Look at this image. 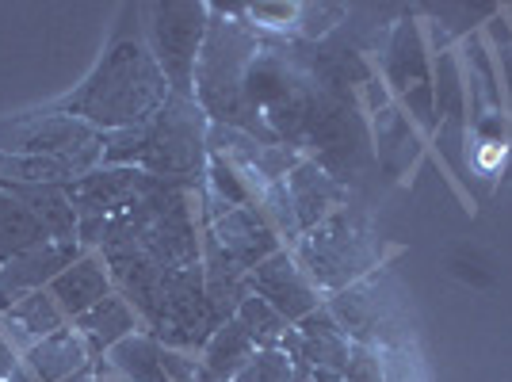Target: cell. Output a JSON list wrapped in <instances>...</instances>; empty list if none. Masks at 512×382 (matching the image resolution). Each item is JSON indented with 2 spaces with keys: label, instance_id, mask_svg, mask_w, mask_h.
I'll return each instance as SVG.
<instances>
[{
  "label": "cell",
  "instance_id": "obj_28",
  "mask_svg": "<svg viewBox=\"0 0 512 382\" xmlns=\"http://www.w3.org/2000/svg\"><path fill=\"white\" fill-rule=\"evenodd\" d=\"M344 382H386L383 375V360L375 348H363V344H352V356H348V367H344Z\"/></svg>",
  "mask_w": 512,
  "mask_h": 382
},
{
  "label": "cell",
  "instance_id": "obj_14",
  "mask_svg": "<svg viewBox=\"0 0 512 382\" xmlns=\"http://www.w3.org/2000/svg\"><path fill=\"white\" fill-rule=\"evenodd\" d=\"M211 153L226 157L245 176V184L253 188L256 203H260V195L268 188L283 184L287 172L302 161L295 149L279 146V142H260V138H249V134L230 127H211Z\"/></svg>",
  "mask_w": 512,
  "mask_h": 382
},
{
  "label": "cell",
  "instance_id": "obj_34",
  "mask_svg": "<svg viewBox=\"0 0 512 382\" xmlns=\"http://www.w3.org/2000/svg\"><path fill=\"white\" fill-rule=\"evenodd\" d=\"M509 191H512V165H509Z\"/></svg>",
  "mask_w": 512,
  "mask_h": 382
},
{
  "label": "cell",
  "instance_id": "obj_17",
  "mask_svg": "<svg viewBox=\"0 0 512 382\" xmlns=\"http://www.w3.org/2000/svg\"><path fill=\"white\" fill-rule=\"evenodd\" d=\"M46 291H50V298L62 306L65 318L77 321L81 314H88L100 298L111 295L115 283H111V272H107L104 256L96 253V249H88V253L81 256V260H73V264H69Z\"/></svg>",
  "mask_w": 512,
  "mask_h": 382
},
{
  "label": "cell",
  "instance_id": "obj_18",
  "mask_svg": "<svg viewBox=\"0 0 512 382\" xmlns=\"http://www.w3.org/2000/svg\"><path fill=\"white\" fill-rule=\"evenodd\" d=\"M199 264H203V287H207V302H211L214 318L226 325L230 318H237L241 302L253 295L249 291V272L207 230H203V260Z\"/></svg>",
  "mask_w": 512,
  "mask_h": 382
},
{
  "label": "cell",
  "instance_id": "obj_2",
  "mask_svg": "<svg viewBox=\"0 0 512 382\" xmlns=\"http://www.w3.org/2000/svg\"><path fill=\"white\" fill-rule=\"evenodd\" d=\"M169 96L172 88L153 58L146 35L138 27L134 31L123 27L104 46L92 73L54 107L96 127L100 134H115V130L146 127L153 115L169 104Z\"/></svg>",
  "mask_w": 512,
  "mask_h": 382
},
{
  "label": "cell",
  "instance_id": "obj_7",
  "mask_svg": "<svg viewBox=\"0 0 512 382\" xmlns=\"http://www.w3.org/2000/svg\"><path fill=\"white\" fill-rule=\"evenodd\" d=\"M325 310L341 325V333L352 344L375 348V352H390V348H406L409 340V314L406 298L398 279L386 268L371 272L367 279L344 287L337 295L325 298Z\"/></svg>",
  "mask_w": 512,
  "mask_h": 382
},
{
  "label": "cell",
  "instance_id": "obj_31",
  "mask_svg": "<svg viewBox=\"0 0 512 382\" xmlns=\"http://www.w3.org/2000/svg\"><path fill=\"white\" fill-rule=\"evenodd\" d=\"M291 382H318L314 379V367L306 360H291Z\"/></svg>",
  "mask_w": 512,
  "mask_h": 382
},
{
  "label": "cell",
  "instance_id": "obj_5",
  "mask_svg": "<svg viewBox=\"0 0 512 382\" xmlns=\"http://www.w3.org/2000/svg\"><path fill=\"white\" fill-rule=\"evenodd\" d=\"M291 253L306 268V276L314 279V287L329 298L383 268V237L367 207L348 203L310 234H302Z\"/></svg>",
  "mask_w": 512,
  "mask_h": 382
},
{
  "label": "cell",
  "instance_id": "obj_26",
  "mask_svg": "<svg viewBox=\"0 0 512 382\" xmlns=\"http://www.w3.org/2000/svg\"><path fill=\"white\" fill-rule=\"evenodd\" d=\"M344 20H348L344 4H299V23H295L291 39H299V43H325Z\"/></svg>",
  "mask_w": 512,
  "mask_h": 382
},
{
  "label": "cell",
  "instance_id": "obj_21",
  "mask_svg": "<svg viewBox=\"0 0 512 382\" xmlns=\"http://www.w3.org/2000/svg\"><path fill=\"white\" fill-rule=\"evenodd\" d=\"M73 329H77L81 340L88 344L92 360H104L119 340H127L130 333H138V329H142V318L134 314V306H130L119 291H111V295L100 298L88 314H81V318L73 321Z\"/></svg>",
  "mask_w": 512,
  "mask_h": 382
},
{
  "label": "cell",
  "instance_id": "obj_32",
  "mask_svg": "<svg viewBox=\"0 0 512 382\" xmlns=\"http://www.w3.org/2000/svg\"><path fill=\"white\" fill-rule=\"evenodd\" d=\"M4 382H39V379H35V375H31V371H27V367L20 363V367H16V371H12V375H8Z\"/></svg>",
  "mask_w": 512,
  "mask_h": 382
},
{
  "label": "cell",
  "instance_id": "obj_33",
  "mask_svg": "<svg viewBox=\"0 0 512 382\" xmlns=\"http://www.w3.org/2000/svg\"><path fill=\"white\" fill-rule=\"evenodd\" d=\"M92 367H96V363H92ZM92 367L81 371V375H73V379H65V382H92Z\"/></svg>",
  "mask_w": 512,
  "mask_h": 382
},
{
  "label": "cell",
  "instance_id": "obj_8",
  "mask_svg": "<svg viewBox=\"0 0 512 382\" xmlns=\"http://www.w3.org/2000/svg\"><path fill=\"white\" fill-rule=\"evenodd\" d=\"M211 4L161 0L146 8V43L176 96H195V65L207 43Z\"/></svg>",
  "mask_w": 512,
  "mask_h": 382
},
{
  "label": "cell",
  "instance_id": "obj_11",
  "mask_svg": "<svg viewBox=\"0 0 512 382\" xmlns=\"http://www.w3.org/2000/svg\"><path fill=\"white\" fill-rule=\"evenodd\" d=\"M111 371H119L130 382H199L203 379V363L195 352H180L153 333L138 329L127 340H119L104 356Z\"/></svg>",
  "mask_w": 512,
  "mask_h": 382
},
{
  "label": "cell",
  "instance_id": "obj_3",
  "mask_svg": "<svg viewBox=\"0 0 512 382\" xmlns=\"http://www.w3.org/2000/svg\"><path fill=\"white\" fill-rule=\"evenodd\" d=\"M211 161V119L195 104V96H176L153 115L146 127L104 134V161L100 165H130L169 180L180 188L203 191Z\"/></svg>",
  "mask_w": 512,
  "mask_h": 382
},
{
  "label": "cell",
  "instance_id": "obj_25",
  "mask_svg": "<svg viewBox=\"0 0 512 382\" xmlns=\"http://www.w3.org/2000/svg\"><path fill=\"white\" fill-rule=\"evenodd\" d=\"M237 321H241V329L253 337L256 348H279L283 333L291 329V321L283 318L276 306H268L264 298H256V295H249L245 302H241Z\"/></svg>",
  "mask_w": 512,
  "mask_h": 382
},
{
  "label": "cell",
  "instance_id": "obj_27",
  "mask_svg": "<svg viewBox=\"0 0 512 382\" xmlns=\"http://www.w3.org/2000/svg\"><path fill=\"white\" fill-rule=\"evenodd\" d=\"M234 382H291V360L283 348H256V356Z\"/></svg>",
  "mask_w": 512,
  "mask_h": 382
},
{
  "label": "cell",
  "instance_id": "obj_13",
  "mask_svg": "<svg viewBox=\"0 0 512 382\" xmlns=\"http://www.w3.org/2000/svg\"><path fill=\"white\" fill-rule=\"evenodd\" d=\"M85 253L88 249L77 237H69V241L46 237L39 245L16 253L12 260H4L0 264V310H8L12 302L35 295V291H46L73 260H81Z\"/></svg>",
  "mask_w": 512,
  "mask_h": 382
},
{
  "label": "cell",
  "instance_id": "obj_10",
  "mask_svg": "<svg viewBox=\"0 0 512 382\" xmlns=\"http://www.w3.org/2000/svg\"><path fill=\"white\" fill-rule=\"evenodd\" d=\"M153 180L157 176L130 165H96L92 172L77 176L73 184H65V195L77 211V230H92L134 211L142 195L153 188Z\"/></svg>",
  "mask_w": 512,
  "mask_h": 382
},
{
  "label": "cell",
  "instance_id": "obj_30",
  "mask_svg": "<svg viewBox=\"0 0 512 382\" xmlns=\"http://www.w3.org/2000/svg\"><path fill=\"white\" fill-rule=\"evenodd\" d=\"M92 382H130V379H123L119 371H111L104 360H96V367H92Z\"/></svg>",
  "mask_w": 512,
  "mask_h": 382
},
{
  "label": "cell",
  "instance_id": "obj_23",
  "mask_svg": "<svg viewBox=\"0 0 512 382\" xmlns=\"http://www.w3.org/2000/svg\"><path fill=\"white\" fill-rule=\"evenodd\" d=\"M253 356H256L253 337L241 329V321L230 318L226 325L214 329V337L199 352V363H203V379L199 382H234Z\"/></svg>",
  "mask_w": 512,
  "mask_h": 382
},
{
  "label": "cell",
  "instance_id": "obj_4",
  "mask_svg": "<svg viewBox=\"0 0 512 382\" xmlns=\"http://www.w3.org/2000/svg\"><path fill=\"white\" fill-rule=\"evenodd\" d=\"M260 39L264 35L245 20V4H211L207 43L195 65V104L207 111L211 127H230L260 142H276L268 123L245 100V69Z\"/></svg>",
  "mask_w": 512,
  "mask_h": 382
},
{
  "label": "cell",
  "instance_id": "obj_24",
  "mask_svg": "<svg viewBox=\"0 0 512 382\" xmlns=\"http://www.w3.org/2000/svg\"><path fill=\"white\" fill-rule=\"evenodd\" d=\"M39 241H46V230L35 218V211L16 191L0 188V264L23 249H31V245H39Z\"/></svg>",
  "mask_w": 512,
  "mask_h": 382
},
{
  "label": "cell",
  "instance_id": "obj_22",
  "mask_svg": "<svg viewBox=\"0 0 512 382\" xmlns=\"http://www.w3.org/2000/svg\"><path fill=\"white\" fill-rule=\"evenodd\" d=\"M295 329H299V340H302V360L310 363L314 371L344 375L348 356H352V340L344 337L341 325L333 321V314L325 306H318L310 318H302Z\"/></svg>",
  "mask_w": 512,
  "mask_h": 382
},
{
  "label": "cell",
  "instance_id": "obj_20",
  "mask_svg": "<svg viewBox=\"0 0 512 382\" xmlns=\"http://www.w3.org/2000/svg\"><path fill=\"white\" fill-rule=\"evenodd\" d=\"M65 325H69V318L62 314V306L50 298V291H35V295L12 302L8 310H0V329H4V337L12 340V348L20 352V360L27 348H35L39 340H46L50 333L65 329Z\"/></svg>",
  "mask_w": 512,
  "mask_h": 382
},
{
  "label": "cell",
  "instance_id": "obj_15",
  "mask_svg": "<svg viewBox=\"0 0 512 382\" xmlns=\"http://www.w3.org/2000/svg\"><path fill=\"white\" fill-rule=\"evenodd\" d=\"M207 234H211L226 253L234 256L245 272H253L260 260H268L272 253L283 249L276 226L268 222V214L260 211L256 203H249V207H234V211H226L222 218H214L211 226H207Z\"/></svg>",
  "mask_w": 512,
  "mask_h": 382
},
{
  "label": "cell",
  "instance_id": "obj_19",
  "mask_svg": "<svg viewBox=\"0 0 512 382\" xmlns=\"http://www.w3.org/2000/svg\"><path fill=\"white\" fill-rule=\"evenodd\" d=\"M92 363L96 360H92V352L81 340V333L73 329V321L23 352V367L39 382H65L73 379V375H81V371H88Z\"/></svg>",
  "mask_w": 512,
  "mask_h": 382
},
{
  "label": "cell",
  "instance_id": "obj_9",
  "mask_svg": "<svg viewBox=\"0 0 512 382\" xmlns=\"http://www.w3.org/2000/svg\"><path fill=\"white\" fill-rule=\"evenodd\" d=\"M222 321L214 318L211 302H207V287H203V264L199 268H184L172 272L161 287V298L150 310V318L142 321V329L165 340L180 352H203V344L214 337Z\"/></svg>",
  "mask_w": 512,
  "mask_h": 382
},
{
  "label": "cell",
  "instance_id": "obj_16",
  "mask_svg": "<svg viewBox=\"0 0 512 382\" xmlns=\"http://www.w3.org/2000/svg\"><path fill=\"white\" fill-rule=\"evenodd\" d=\"M283 188H287V199H291V211H295V222H299V234H310V230L321 226L329 214H337L341 207L352 203V191L344 188L341 180H333L321 165L306 161V157L287 172Z\"/></svg>",
  "mask_w": 512,
  "mask_h": 382
},
{
  "label": "cell",
  "instance_id": "obj_6",
  "mask_svg": "<svg viewBox=\"0 0 512 382\" xmlns=\"http://www.w3.org/2000/svg\"><path fill=\"white\" fill-rule=\"evenodd\" d=\"M0 153L62 161L77 176H85L104 161V134L58 107H39L0 119Z\"/></svg>",
  "mask_w": 512,
  "mask_h": 382
},
{
  "label": "cell",
  "instance_id": "obj_29",
  "mask_svg": "<svg viewBox=\"0 0 512 382\" xmlns=\"http://www.w3.org/2000/svg\"><path fill=\"white\" fill-rule=\"evenodd\" d=\"M20 352H16V348H12V340L4 337V329H0V382L8 379V375H12V371H16V367H20Z\"/></svg>",
  "mask_w": 512,
  "mask_h": 382
},
{
  "label": "cell",
  "instance_id": "obj_12",
  "mask_svg": "<svg viewBox=\"0 0 512 382\" xmlns=\"http://www.w3.org/2000/svg\"><path fill=\"white\" fill-rule=\"evenodd\" d=\"M249 291L256 298H264L268 306H276L291 325H299L302 318H310L318 306H325V295L314 287V279L306 276L291 249H279L268 260H260L249 272Z\"/></svg>",
  "mask_w": 512,
  "mask_h": 382
},
{
  "label": "cell",
  "instance_id": "obj_1",
  "mask_svg": "<svg viewBox=\"0 0 512 382\" xmlns=\"http://www.w3.org/2000/svg\"><path fill=\"white\" fill-rule=\"evenodd\" d=\"M360 50L333 31L325 43L264 35L245 69V100L279 146L295 149L352 191L375 165V138L356 100Z\"/></svg>",
  "mask_w": 512,
  "mask_h": 382
}]
</instances>
